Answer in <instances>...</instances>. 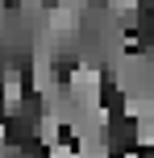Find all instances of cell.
<instances>
[{"label":"cell","instance_id":"cell-1","mask_svg":"<svg viewBox=\"0 0 154 158\" xmlns=\"http://www.w3.org/2000/svg\"><path fill=\"white\" fill-rule=\"evenodd\" d=\"M63 92L71 96L79 108H96V104H100V92H104V71H100L96 63H79V67H71V71H67Z\"/></svg>","mask_w":154,"mask_h":158},{"label":"cell","instance_id":"cell-2","mask_svg":"<svg viewBox=\"0 0 154 158\" xmlns=\"http://www.w3.org/2000/svg\"><path fill=\"white\" fill-rule=\"evenodd\" d=\"M29 83H33V96H38V100H42L46 92H54V87H58V79H54V54H50V46H42L38 54H33V79H29Z\"/></svg>","mask_w":154,"mask_h":158},{"label":"cell","instance_id":"cell-3","mask_svg":"<svg viewBox=\"0 0 154 158\" xmlns=\"http://www.w3.org/2000/svg\"><path fill=\"white\" fill-rule=\"evenodd\" d=\"M25 104V87H21V71L17 67H4V112L17 117Z\"/></svg>","mask_w":154,"mask_h":158},{"label":"cell","instance_id":"cell-4","mask_svg":"<svg viewBox=\"0 0 154 158\" xmlns=\"http://www.w3.org/2000/svg\"><path fill=\"white\" fill-rule=\"evenodd\" d=\"M121 112L129 121H142V117H154V104L150 96H121Z\"/></svg>","mask_w":154,"mask_h":158},{"label":"cell","instance_id":"cell-5","mask_svg":"<svg viewBox=\"0 0 154 158\" xmlns=\"http://www.w3.org/2000/svg\"><path fill=\"white\" fill-rule=\"evenodd\" d=\"M38 142H42V146H54V142H63V125H58V121L50 117L46 108H42V117H38Z\"/></svg>","mask_w":154,"mask_h":158},{"label":"cell","instance_id":"cell-6","mask_svg":"<svg viewBox=\"0 0 154 158\" xmlns=\"http://www.w3.org/2000/svg\"><path fill=\"white\" fill-rule=\"evenodd\" d=\"M71 158H113V142H88V146H75Z\"/></svg>","mask_w":154,"mask_h":158},{"label":"cell","instance_id":"cell-7","mask_svg":"<svg viewBox=\"0 0 154 158\" xmlns=\"http://www.w3.org/2000/svg\"><path fill=\"white\" fill-rule=\"evenodd\" d=\"M133 142H138L142 150H150V146H154V117H142V121H138V129H133Z\"/></svg>","mask_w":154,"mask_h":158},{"label":"cell","instance_id":"cell-8","mask_svg":"<svg viewBox=\"0 0 154 158\" xmlns=\"http://www.w3.org/2000/svg\"><path fill=\"white\" fill-rule=\"evenodd\" d=\"M75 154V142H54V146H46V158H71Z\"/></svg>","mask_w":154,"mask_h":158}]
</instances>
